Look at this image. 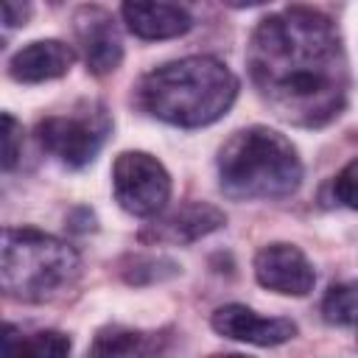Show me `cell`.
I'll use <instances>...</instances> for the list:
<instances>
[{"label":"cell","mask_w":358,"mask_h":358,"mask_svg":"<svg viewBox=\"0 0 358 358\" xmlns=\"http://www.w3.org/2000/svg\"><path fill=\"white\" fill-rule=\"evenodd\" d=\"M249 78L285 123L319 129L336 120L350 92V64L330 17L288 6L257 22L246 48Z\"/></svg>","instance_id":"obj_1"},{"label":"cell","mask_w":358,"mask_h":358,"mask_svg":"<svg viewBox=\"0 0 358 358\" xmlns=\"http://www.w3.org/2000/svg\"><path fill=\"white\" fill-rule=\"evenodd\" d=\"M238 95L235 73L213 56H187L145 73L137 84V103L157 120L182 129L215 123Z\"/></svg>","instance_id":"obj_2"},{"label":"cell","mask_w":358,"mask_h":358,"mask_svg":"<svg viewBox=\"0 0 358 358\" xmlns=\"http://www.w3.org/2000/svg\"><path fill=\"white\" fill-rule=\"evenodd\" d=\"M218 182L229 199H282L299 187L302 162L285 134L268 126H249L221 145Z\"/></svg>","instance_id":"obj_3"},{"label":"cell","mask_w":358,"mask_h":358,"mask_svg":"<svg viewBox=\"0 0 358 358\" xmlns=\"http://www.w3.org/2000/svg\"><path fill=\"white\" fill-rule=\"evenodd\" d=\"M81 260L73 246L39 229H3L0 280L3 291L20 302H53L76 285Z\"/></svg>","instance_id":"obj_4"},{"label":"cell","mask_w":358,"mask_h":358,"mask_svg":"<svg viewBox=\"0 0 358 358\" xmlns=\"http://www.w3.org/2000/svg\"><path fill=\"white\" fill-rule=\"evenodd\" d=\"M112 190L126 213L148 218L171 199V176L157 157L145 151H123L112 165Z\"/></svg>","instance_id":"obj_5"},{"label":"cell","mask_w":358,"mask_h":358,"mask_svg":"<svg viewBox=\"0 0 358 358\" xmlns=\"http://www.w3.org/2000/svg\"><path fill=\"white\" fill-rule=\"evenodd\" d=\"M112 129L109 115L95 106L81 115H50L36 126V137L48 154L70 168H84L101 151Z\"/></svg>","instance_id":"obj_6"},{"label":"cell","mask_w":358,"mask_h":358,"mask_svg":"<svg viewBox=\"0 0 358 358\" xmlns=\"http://www.w3.org/2000/svg\"><path fill=\"white\" fill-rule=\"evenodd\" d=\"M255 277L263 288L305 296L316 282V271L305 252L294 243H268L255 255Z\"/></svg>","instance_id":"obj_7"},{"label":"cell","mask_w":358,"mask_h":358,"mask_svg":"<svg viewBox=\"0 0 358 358\" xmlns=\"http://www.w3.org/2000/svg\"><path fill=\"white\" fill-rule=\"evenodd\" d=\"M213 330L232 341H246L255 347H277L296 336V324L285 316H260L257 310L229 302L215 308L210 319Z\"/></svg>","instance_id":"obj_8"},{"label":"cell","mask_w":358,"mask_h":358,"mask_svg":"<svg viewBox=\"0 0 358 358\" xmlns=\"http://www.w3.org/2000/svg\"><path fill=\"white\" fill-rule=\"evenodd\" d=\"M73 22H76V39L81 45L87 70L95 76L112 73L123 59L120 31H117L112 14L101 6H81L76 11Z\"/></svg>","instance_id":"obj_9"},{"label":"cell","mask_w":358,"mask_h":358,"mask_svg":"<svg viewBox=\"0 0 358 358\" xmlns=\"http://www.w3.org/2000/svg\"><path fill=\"white\" fill-rule=\"evenodd\" d=\"M73 48L59 39H36L8 59V76L20 84H42L62 78L73 67Z\"/></svg>","instance_id":"obj_10"},{"label":"cell","mask_w":358,"mask_h":358,"mask_svg":"<svg viewBox=\"0 0 358 358\" xmlns=\"http://www.w3.org/2000/svg\"><path fill=\"white\" fill-rule=\"evenodd\" d=\"M227 215L204 201H187L162 221H157L151 229H145L143 241H165V243H193L215 229H221Z\"/></svg>","instance_id":"obj_11"},{"label":"cell","mask_w":358,"mask_h":358,"mask_svg":"<svg viewBox=\"0 0 358 358\" xmlns=\"http://www.w3.org/2000/svg\"><path fill=\"white\" fill-rule=\"evenodd\" d=\"M126 28L140 39H173L190 31L193 17L179 3H123Z\"/></svg>","instance_id":"obj_12"},{"label":"cell","mask_w":358,"mask_h":358,"mask_svg":"<svg viewBox=\"0 0 358 358\" xmlns=\"http://www.w3.org/2000/svg\"><path fill=\"white\" fill-rule=\"evenodd\" d=\"M162 350V336L131 330L123 324H106L95 333L90 358H154Z\"/></svg>","instance_id":"obj_13"},{"label":"cell","mask_w":358,"mask_h":358,"mask_svg":"<svg viewBox=\"0 0 358 358\" xmlns=\"http://www.w3.org/2000/svg\"><path fill=\"white\" fill-rule=\"evenodd\" d=\"M6 355L8 358H67L70 338L59 330H36L20 336L11 324L6 327Z\"/></svg>","instance_id":"obj_14"},{"label":"cell","mask_w":358,"mask_h":358,"mask_svg":"<svg viewBox=\"0 0 358 358\" xmlns=\"http://www.w3.org/2000/svg\"><path fill=\"white\" fill-rule=\"evenodd\" d=\"M322 316L330 324H358V280L338 282L327 291L322 302Z\"/></svg>","instance_id":"obj_15"},{"label":"cell","mask_w":358,"mask_h":358,"mask_svg":"<svg viewBox=\"0 0 358 358\" xmlns=\"http://www.w3.org/2000/svg\"><path fill=\"white\" fill-rule=\"evenodd\" d=\"M333 193L336 199L350 207V210H358V157L350 159L333 179Z\"/></svg>","instance_id":"obj_16"},{"label":"cell","mask_w":358,"mask_h":358,"mask_svg":"<svg viewBox=\"0 0 358 358\" xmlns=\"http://www.w3.org/2000/svg\"><path fill=\"white\" fill-rule=\"evenodd\" d=\"M131 268L134 271H126V280L129 282H140L143 271H148V282L154 280H162V277H173L179 271V266L168 257H134L131 260Z\"/></svg>","instance_id":"obj_17"},{"label":"cell","mask_w":358,"mask_h":358,"mask_svg":"<svg viewBox=\"0 0 358 358\" xmlns=\"http://www.w3.org/2000/svg\"><path fill=\"white\" fill-rule=\"evenodd\" d=\"M20 140H22V126L6 112L3 115V168L6 171H11L20 157Z\"/></svg>","instance_id":"obj_18"},{"label":"cell","mask_w":358,"mask_h":358,"mask_svg":"<svg viewBox=\"0 0 358 358\" xmlns=\"http://www.w3.org/2000/svg\"><path fill=\"white\" fill-rule=\"evenodd\" d=\"M28 14H31V6H28V3H11V0L3 3V22H6V28L25 25Z\"/></svg>","instance_id":"obj_19"},{"label":"cell","mask_w":358,"mask_h":358,"mask_svg":"<svg viewBox=\"0 0 358 358\" xmlns=\"http://www.w3.org/2000/svg\"><path fill=\"white\" fill-rule=\"evenodd\" d=\"M213 358H249V355H238V352H227V355H213Z\"/></svg>","instance_id":"obj_20"}]
</instances>
